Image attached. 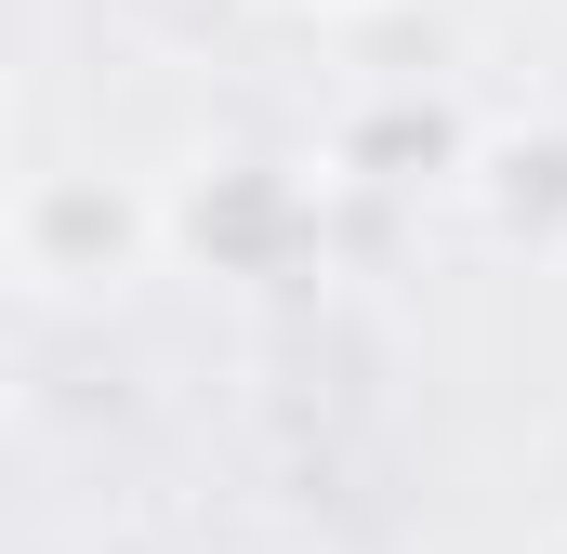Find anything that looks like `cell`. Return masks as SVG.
<instances>
[{"label": "cell", "instance_id": "6da1fadb", "mask_svg": "<svg viewBox=\"0 0 567 554\" xmlns=\"http://www.w3.org/2000/svg\"><path fill=\"white\" fill-rule=\"evenodd\" d=\"M13 252H27V277H53V290H120L158 252V212H145L120 172H40L13 198Z\"/></svg>", "mask_w": 567, "mask_h": 554}, {"label": "cell", "instance_id": "7a4b0ae2", "mask_svg": "<svg viewBox=\"0 0 567 554\" xmlns=\"http://www.w3.org/2000/svg\"><path fill=\"white\" fill-rule=\"evenodd\" d=\"M0 53H13V13H0Z\"/></svg>", "mask_w": 567, "mask_h": 554}]
</instances>
